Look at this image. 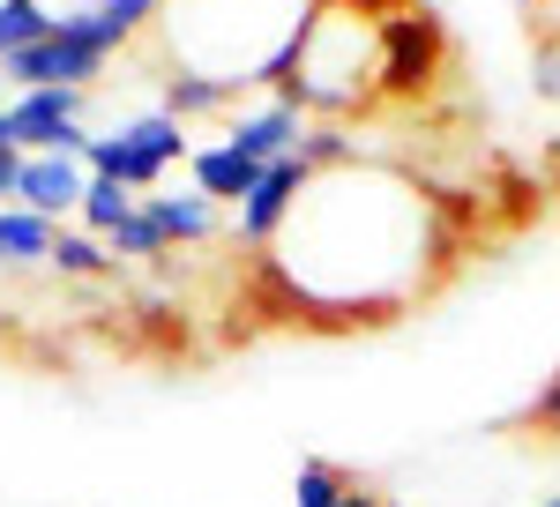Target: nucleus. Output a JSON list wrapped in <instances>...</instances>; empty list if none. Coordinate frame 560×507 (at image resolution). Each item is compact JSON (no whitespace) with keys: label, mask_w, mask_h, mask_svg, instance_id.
<instances>
[{"label":"nucleus","mask_w":560,"mask_h":507,"mask_svg":"<svg viewBox=\"0 0 560 507\" xmlns=\"http://www.w3.org/2000/svg\"><path fill=\"white\" fill-rule=\"evenodd\" d=\"M456 224L441 194L382 157L306 172L292 216L261 247V276L306 321H388L433 292Z\"/></svg>","instance_id":"obj_1"},{"label":"nucleus","mask_w":560,"mask_h":507,"mask_svg":"<svg viewBox=\"0 0 560 507\" xmlns=\"http://www.w3.org/2000/svg\"><path fill=\"white\" fill-rule=\"evenodd\" d=\"M314 0H165L158 38L179 75H210L224 90H269L292 60Z\"/></svg>","instance_id":"obj_2"},{"label":"nucleus","mask_w":560,"mask_h":507,"mask_svg":"<svg viewBox=\"0 0 560 507\" xmlns=\"http://www.w3.org/2000/svg\"><path fill=\"white\" fill-rule=\"evenodd\" d=\"M382 90H388V15H366L359 0H314L269 97H292L306 120H345V113H366Z\"/></svg>","instance_id":"obj_3"},{"label":"nucleus","mask_w":560,"mask_h":507,"mask_svg":"<svg viewBox=\"0 0 560 507\" xmlns=\"http://www.w3.org/2000/svg\"><path fill=\"white\" fill-rule=\"evenodd\" d=\"M187 157H195V134H187V120H173V113H142V120H120L113 134H90L83 142V172L120 179L135 194H150V187L173 165H187Z\"/></svg>","instance_id":"obj_4"},{"label":"nucleus","mask_w":560,"mask_h":507,"mask_svg":"<svg viewBox=\"0 0 560 507\" xmlns=\"http://www.w3.org/2000/svg\"><path fill=\"white\" fill-rule=\"evenodd\" d=\"M83 97L90 90H15L8 97V134L15 150H60V157H83Z\"/></svg>","instance_id":"obj_5"},{"label":"nucleus","mask_w":560,"mask_h":507,"mask_svg":"<svg viewBox=\"0 0 560 507\" xmlns=\"http://www.w3.org/2000/svg\"><path fill=\"white\" fill-rule=\"evenodd\" d=\"M306 157L300 150H292V157H277V165L261 172L255 179V194H247V202H240V210H232V239H240V247H269V239H277V224H284V216H292V202H300V187H306Z\"/></svg>","instance_id":"obj_6"},{"label":"nucleus","mask_w":560,"mask_h":507,"mask_svg":"<svg viewBox=\"0 0 560 507\" xmlns=\"http://www.w3.org/2000/svg\"><path fill=\"white\" fill-rule=\"evenodd\" d=\"M83 187H90L83 157H60V150H31V157L15 165V202L31 216H45V224L83 210Z\"/></svg>","instance_id":"obj_7"},{"label":"nucleus","mask_w":560,"mask_h":507,"mask_svg":"<svg viewBox=\"0 0 560 507\" xmlns=\"http://www.w3.org/2000/svg\"><path fill=\"white\" fill-rule=\"evenodd\" d=\"M306 134V113L292 97H261V105H240L232 120H224V142L240 150V157H255V165H277V157H292Z\"/></svg>","instance_id":"obj_8"},{"label":"nucleus","mask_w":560,"mask_h":507,"mask_svg":"<svg viewBox=\"0 0 560 507\" xmlns=\"http://www.w3.org/2000/svg\"><path fill=\"white\" fill-rule=\"evenodd\" d=\"M142 210L165 232V247H210L217 232H224V210H217L202 187H187V194H142Z\"/></svg>","instance_id":"obj_9"},{"label":"nucleus","mask_w":560,"mask_h":507,"mask_svg":"<svg viewBox=\"0 0 560 507\" xmlns=\"http://www.w3.org/2000/svg\"><path fill=\"white\" fill-rule=\"evenodd\" d=\"M187 172H195V187L210 194L217 210H240V202L255 194V179H261L269 165H255V157H240L232 142H210V150H195V157H187Z\"/></svg>","instance_id":"obj_10"},{"label":"nucleus","mask_w":560,"mask_h":507,"mask_svg":"<svg viewBox=\"0 0 560 507\" xmlns=\"http://www.w3.org/2000/svg\"><path fill=\"white\" fill-rule=\"evenodd\" d=\"M52 232H60V224H45V216H31L23 202H8V210H0V269H45V261H52Z\"/></svg>","instance_id":"obj_11"},{"label":"nucleus","mask_w":560,"mask_h":507,"mask_svg":"<svg viewBox=\"0 0 560 507\" xmlns=\"http://www.w3.org/2000/svg\"><path fill=\"white\" fill-rule=\"evenodd\" d=\"M232 105H240V90L210 83V75L165 68V83H158V113H173V120H210V113H232Z\"/></svg>","instance_id":"obj_12"},{"label":"nucleus","mask_w":560,"mask_h":507,"mask_svg":"<svg viewBox=\"0 0 560 507\" xmlns=\"http://www.w3.org/2000/svg\"><path fill=\"white\" fill-rule=\"evenodd\" d=\"M45 269L75 276V284H97V276H113L120 261H113V247H105L97 232H83V224H60V232H52V261H45Z\"/></svg>","instance_id":"obj_13"},{"label":"nucleus","mask_w":560,"mask_h":507,"mask_svg":"<svg viewBox=\"0 0 560 507\" xmlns=\"http://www.w3.org/2000/svg\"><path fill=\"white\" fill-rule=\"evenodd\" d=\"M359 485L345 463H329V456H306L300 477H292V507H345V493Z\"/></svg>","instance_id":"obj_14"},{"label":"nucleus","mask_w":560,"mask_h":507,"mask_svg":"<svg viewBox=\"0 0 560 507\" xmlns=\"http://www.w3.org/2000/svg\"><path fill=\"white\" fill-rule=\"evenodd\" d=\"M105 247H113V261H165V232H158V224H150V210H142V202H135L128 216H120V224H113V232H105Z\"/></svg>","instance_id":"obj_15"},{"label":"nucleus","mask_w":560,"mask_h":507,"mask_svg":"<svg viewBox=\"0 0 560 507\" xmlns=\"http://www.w3.org/2000/svg\"><path fill=\"white\" fill-rule=\"evenodd\" d=\"M135 202H142V194H135V187H120V179H97V172H90V187H83V232H97V239H105V232H113V224H120V216L135 210Z\"/></svg>","instance_id":"obj_16"},{"label":"nucleus","mask_w":560,"mask_h":507,"mask_svg":"<svg viewBox=\"0 0 560 507\" xmlns=\"http://www.w3.org/2000/svg\"><path fill=\"white\" fill-rule=\"evenodd\" d=\"M300 157H306L314 172H322V165H351V157H359V134H351L345 120H306Z\"/></svg>","instance_id":"obj_17"},{"label":"nucleus","mask_w":560,"mask_h":507,"mask_svg":"<svg viewBox=\"0 0 560 507\" xmlns=\"http://www.w3.org/2000/svg\"><path fill=\"white\" fill-rule=\"evenodd\" d=\"M530 425H538L546 440H560V374L538 388V403H530Z\"/></svg>","instance_id":"obj_18"},{"label":"nucleus","mask_w":560,"mask_h":507,"mask_svg":"<svg viewBox=\"0 0 560 507\" xmlns=\"http://www.w3.org/2000/svg\"><path fill=\"white\" fill-rule=\"evenodd\" d=\"M538 97H560V45L538 52Z\"/></svg>","instance_id":"obj_19"},{"label":"nucleus","mask_w":560,"mask_h":507,"mask_svg":"<svg viewBox=\"0 0 560 507\" xmlns=\"http://www.w3.org/2000/svg\"><path fill=\"white\" fill-rule=\"evenodd\" d=\"M15 165H23V150H0V210L15 202Z\"/></svg>","instance_id":"obj_20"},{"label":"nucleus","mask_w":560,"mask_h":507,"mask_svg":"<svg viewBox=\"0 0 560 507\" xmlns=\"http://www.w3.org/2000/svg\"><path fill=\"white\" fill-rule=\"evenodd\" d=\"M345 507H382V493H366V485H351V493H345Z\"/></svg>","instance_id":"obj_21"},{"label":"nucleus","mask_w":560,"mask_h":507,"mask_svg":"<svg viewBox=\"0 0 560 507\" xmlns=\"http://www.w3.org/2000/svg\"><path fill=\"white\" fill-rule=\"evenodd\" d=\"M538 507H560V493H553V500H538Z\"/></svg>","instance_id":"obj_22"},{"label":"nucleus","mask_w":560,"mask_h":507,"mask_svg":"<svg viewBox=\"0 0 560 507\" xmlns=\"http://www.w3.org/2000/svg\"><path fill=\"white\" fill-rule=\"evenodd\" d=\"M382 507H404V500H382Z\"/></svg>","instance_id":"obj_23"},{"label":"nucleus","mask_w":560,"mask_h":507,"mask_svg":"<svg viewBox=\"0 0 560 507\" xmlns=\"http://www.w3.org/2000/svg\"><path fill=\"white\" fill-rule=\"evenodd\" d=\"M0 90H8V83H0Z\"/></svg>","instance_id":"obj_24"}]
</instances>
